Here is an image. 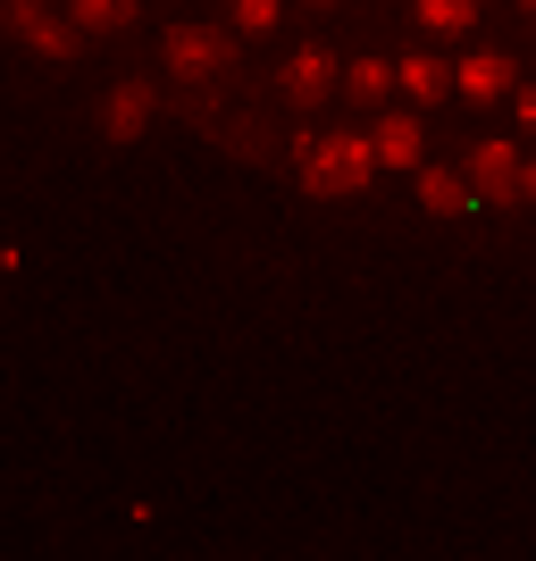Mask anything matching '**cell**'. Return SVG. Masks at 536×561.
I'll use <instances>...</instances> for the list:
<instances>
[{
    "mask_svg": "<svg viewBox=\"0 0 536 561\" xmlns=\"http://www.w3.org/2000/svg\"><path fill=\"white\" fill-rule=\"evenodd\" d=\"M377 176V142L369 135H319L303 151V185L319 193V202H335V193H361Z\"/></svg>",
    "mask_w": 536,
    "mask_h": 561,
    "instance_id": "cell-1",
    "label": "cell"
},
{
    "mask_svg": "<svg viewBox=\"0 0 536 561\" xmlns=\"http://www.w3.org/2000/svg\"><path fill=\"white\" fill-rule=\"evenodd\" d=\"M0 34H18L34 59H76V18L68 9H50V0H0Z\"/></svg>",
    "mask_w": 536,
    "mask_h": 561,
    "instance_id": "cell-2",
    "label": "cell"
},
{
    "mask_svg": "<svg viewBox=\"0 0 536 561\" xmlns=\"http://www.w3.org/2000/svg\"><path fill=\"white\" fill-rule=\"evenodd\" d=\"M160 59L176 68V84H210V76L235 68V34H218V25H168Z\"/></svg>",
    "mask_w": 536,
    "mask_h": 561,
    "instance_id": "cell-3",
    "label": "cell"
},
{
    "mask_svg": "<svg viewBox=\"0 0 536 561\" xmlns=\"http://www.w3.org/2000/svg\"><path fill=\"white\" fill-rule=\"evenodd\" d=\"M469 193L494 202V210L528 202V193H520V151H512V142H478V151H469Z\"/></svg>",
    "mask_w": 536,
    "mask_h": 561,
    "instance_id": "cell-4",
    "label": "cell"
},
{
    "mask_svg": "<svg viewBox=\"0 0 536 561\" xmlns=\"http://www.w3.org/2000/svg\"><path fill=\"white\" fill-rule=\"evenodd\" d=\"M218 151L227 160H243V168H260V160H277V126H269V110H235L227 101V117H218Z\"/></svg>",
    "mask_w": 536,
    "mask_h": 561,
    "instance_id": "cell-5",
    "label": "cell"
},
{
    "mask_svg": "<svg viewBox=\"0 0 536 561\" xmlns=\"http://www.w3.org/2000/svg\"><path fill=\"white\" fill-rule=\"evenodd\" d=\"M277 93H285V110H327V93H335V59H327L319 43H303L294 59H285Z\"/></svg>",
    "mask_w": 536,
    "mask_h": 561,
    "instance_id": "cell-6",
    "label": "cell"
},
{
    "mask_svg": "<svg viewBox=\"0 0 536 561\" xmlns=\"http://www.w3.org/2000/svg\"><path fill=\"white\" fill-rule=\"evenodd\" d=\"M151 110H160V93H151L142 76H126V84L101 101V135H110V142H135L142 126H151Z\"/></svg>",
    "mask_w": 536,
    "mask_h": 561,
    "instance_id": "cell-7",
    "label": "cell"
},
{
    "mask_svg": "<svg viewBox=\"0 0 536 561\" xmlns=\"http://www.w3.org/2000/svg\"><path fill=\"white\" fill-rule=\"evenodd\" d=\"M369 142H377V168H420V117L411 110H377Z\"/></svg>",
    "mask_w": 536,
    "mask_h": 561,
    "instance_id": "cell-8",
    "label": "cell"
},
{
    "mask_svg": "<svg viewBox=\"0 0 536 561\" xmlns=\"http://www.w3.org/2000/svg\"><path fill=\"white\" fill-rule=\"evenodd\" d=\"M420 176V210L427 218H461L469 210V168H411Z\"/></svg>",
    "mask_w": 536,
    "mask_h": 561,
    "instance_id": "cell-9",
    "label": "cell"
},
{
    "mask_svg": "<svg viewBox=\"0 0 536 561\" xmlns=\"http://www.w3.org/2000/svg\"><path fill=\"white\" fill-rule=\"evenodd\" d=\"M453 84H461L469 101H503L512 93V59H503V50H469L461 68H453Z\"/></svg>",
    "mask_w": 536,
    "mask_h": 561,
    "instance_id": "cell-10",
    "label": "cell"
},
{
    "mask_svg": "<svg viewBox=\"0 0 536 561\" xmlns=\"http://www.w3.org/2000/svg\"><path fill=\"white\" fill-rule=\"evenodd\" d=\"M395 84H402L411 101H444V93H453V68H444V59H427V50H411V59L395 68Z\"/></svg>",
    "mask_w": 536,
    "mask_h": 561,
    "instance_id": "cell-11",
    "label": "cell"
},
{
    "mask_svg": "<svg viewBox=\"0 0 536 561\" xmlns=\"http://www.w3.org/2000/svg\"><path fill=\"white\" fill-rule=\"evenodd\" d=\"M168 110L185 117L193 135H218V117H227V93H218V76H210V84H185V93L168 101Z\"/></svg>",
    "mask_w": 536,
    "mask_h": 561,
    "instance_id": "cell-12",
    "label": "cell"
},
{
    "mask_svg": "<svg viewBox=\"0 0 536 561\" xmlns=\"http://www.w3.org/2000/svg\"><path fill=\"white\" fill-rule=\"evenodd\" d=\"M76 34H126L135 25V0H68Z\"/></svg>",
    "mask_w": 536,
    "mask_h": 561,
    "instance_id": "cell-13",
    "label": "cell"
},
{
    "mask_svg": "<svg viewBox=\"0 0 536 561\" xmlns=\"http://www.w3.org/2000/svg\"><path fill=\"white\" fill-rule=\"evenodd\" d=\"M344 93H352V110H377V101L395 93V68H386V59H352V68H344Z\"/></svg>",
    "mask_w": 536,
    "mask_h": 561,
    "instance_id": "cell-14",
    "label": "cell"
},
{
    "mask_svg": "<svg viewBox=\"0 0 536 561\" xmlns=\"http://www.w3.org/2000/svg\"><path fill=\"white\" fill-rule=\"evenodd\" d=\"M420 25L427 34H469V25H478V0H420Z\"/></svg>",
    "mask_w": 536,
    "mask_h": 561,
    "instance_id": "cell-15",
    "label": "cell"
},
{
    "mask_svg": "<svg viewBox=\"0 0 536 561\" xmlns=\"http://www.w3.org/2000/svg\"><path fill=\"white\" fill-rule=\"evenodd\" d=\"M277 25V0H235V34H269Z\"/></svg>",
    "mask_w": 536,
    "mask_h": 561,
    "instance_id": "cell-16",
    "label": "cell"
},
{
    "mask_svg": "<svg viewBox=\"0 0 536 561\" xmlns=\"http://www.w3.org/2000/svg\"><path fill=\"white\" fill-rule=\"evenodd\" d=\"M512 110H520V126L536 135V84H528V93H512Z\"/></svg>",
    "mask_w": 536,
    "mask_h": 561,
    "instance_id": "cell-17",
    "label": "cell"
},
{
    "mask_svg": "<svg viewBox=\"0 0 536 561\" xmlns=\"http://www.w3.org/2000/svg\"><path fill=\"white\" fill-rule=\"evenodd\" d=\"M520 193H528V202H536V160H520Z\"/></svg>",
    "mask_w": 536,
    "mask_h": 561,
    "instance_id": "cell-18",
    "label": "cell"
},
{
    "mask_svg": "<svg viewBox=\"0 0 536 561\" xmlns=\"http://www.w3.org/2000/svg\"><path fill=\"white\" fill-rule=\"evenodd\" d=\"M310 9H335V0H310Z\"/></svg>",
    "mask_w": 536,
    "mask_h": 561,
    "instance_id": "cell-19",
    "label": "cell"
},
{
    "mask_svg": "<svg viewBox=\"0 0 536 561\" xmlns=\"http://www.w3.org/2000/svg\"><path fill=\"white\" fill-rule=\"evenodd\" d=\"M520 9H536V0H520Z\"/></svg>",
    "mask_w": 536,
    "mask_h": 561,
    "instance_id": "cell-20",
    "label": "cell"
}]
</instances>
